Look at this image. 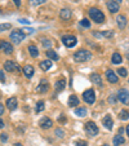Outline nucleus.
Masks as SVG:
<instances>
[{"instance_id": "obj_31", "label": "nucleus", "mask_w": 129, "mask_h": 146, "mask_svg": "<svg viewBox=\"0 0 129 146\" xmlns=\"http://www.w3.org/2000/svg\"><path fill=\"white\" fill-rule=\"evenodd\" d=\"M12 26H11V23H1L0 25V31H5V30H9Z\"/></svg>"}, {"instance_id": "obj_6", "label": "nucleus", "mask_w": 129, "mask_h": 146, "mask_svg": "<svg viewBox=\"0 0 129 146\" xmlns=\"http://www.w3.org/2000/svg\"><path fill=\"white\" fill-rule=\"evenodd\" d=\"M62 43L66 45L67 48H72L76 45V38L72 35H65L62 38Z\"/></svg>"}, {"instance_id": "obj_37", "label": "nucleus", "mask_w": 129, "mask_h": 146, "mask_svg": "<svg viewBox=\"0 0 129 146\" xmlns=\"http://www.w3.org/2000/svg\"><path fill=\"white\" fill-rule=\"evenodd\" d=\"M7 140H8V136H7L5 133H1V135H0V141H1V142H5Z\"/></svg>"}, {"instance_id": "obj_2", "label": "nucleus", "mask_w": 129, "mask_h": 146, "mask_svg": "<svg viewBox=\"0 0 129 146\" xmlns=\"http://www.w3.org/2000/svg\"><path fill=\"white\" fill-rule=\"evenodd\" d=\"M91 57H92L91 53L85 49H80L76 53H74V60L76 62H85V61H88Z\"/></svg>"}, {"instance_id": "obj_44", "label": "nucleus", "mask_w": 129, "mask_h": 146, "mask_svg": "<svg viewBox=\"0 0 129 146\" xmlns=\"http://www.w3.org/2000/svg\"><path fill=\"white\" fill-rule=\"evenodd\" d=\"M0 128H4V121L0 119Z\"/></svg>"}, {"instance_id": "obj_47", "label": "nucleus", "mask_w": 129, "mask_h": 146, "mask_svg": "<svg viewBox=\"0 0 129 146\" xmlns=\"http://www.w3.org/2000/svg\"><path fill=\"white\" fill-rule=\"evenodd\" d=\"M13 146H23V145H22V143H14Z\"/></svg>"}, {"instance_id": "obj_26", "label": "nucleus", "mask_w": 129, "mask_h": 146, "mask_svg": "<svg viewBox=\"0 0 129 146\" xmlns=\"http://www.w3.org/2000/svg\"><path fill=\"white\" fill-rule=\"evenodd\" d=\"M124 142H125V140H124V137L121 135H118V136L114 137V145L115 146H119V145H121V143H124Z\"/></svg>"}, {"instance_id": "obj_15", "label": "nucleus", "mask_w": 129, "mask_h": 146, "mask_svg": "<svg viewBox=\"0 0 129 146\" xmlns=\"http://www.w3.org/2000/svg\"><path fill=\"white\" fill-rule=\"evenodd\" d=\"M106 78H107V80H108L110 83H118V80H119L118 75H116L112 70H107L106 71Z\"/></svg>"}, {"instance_id": "obj_30", "label": "nucleus", "mask_w": 129, "mask_h": 146, "mask_svg": "<svg viewBox=\"0 0 129 146\" xmlns=\"http://www.w3.org/2000/svg\"><path fill=\"white\" fill-rule=\"evenodd\" d=\"M80 25H81L83 27H89V26H91V22H89V19L84 18V19H81V21H80Z\"/></svg>"}, {"instance_id": "obj_46", "label": "nucleus", "mask_w": 129, "mask_h": 146, "mask_svg": "<svg viewBox=\"0 0 129 146\" xmlns=\"http://www.w3.org/2000/svg\"><path fill=\"white\" fill-rule=\"evenodd\" d=\"M60 121H65V116H60Z\"/></svg>"}, {"instance_id": "obj_21", "label": "nucleus", "mask_w": 129, "mask_h": 146, "mask_svg": "<svg viewBox=\"0 0 129 146\" xmlns=\"http://www.w3.org/2000/svg\"><path fill=\"white\" fill-rule=\"evenodd\" d=\"M52 61L50 60H45V61H41L40 62V69L44 70V71H47V70H49L50 67H52Z\"/></svg>"}, {"instance_id": "obj_41", "label": "nucleus", "mask_w": 129, "mask_h": 146, "mask_svg": "<svg viewBox=\"0 0 129 146\" xmlns=\"http://www.w3.org/2000/svg\"><path fill=\"white\" fill-rule=\"evenodd\" d=\"M75 146H88V145H87L85 142H83V141H80V142H77Z\"/></svg>"}, {"instance_id": "obj_22", "label": "nucleus", "mask_w": 129, "mask_h": 146, "mask_svg": "<svg viewBox=\"0 0 129 146\" xmlns=\"http://www.w3.org/2000/svg\"><path fill=\"white\" fill-rule=\"evenodd\" d=\"M45 54H47L48 58H50V60H53V61H58V60H60V56H58L57 53H56L54 50H52V49H48Z\"/></svg>"}, {"instance_id": "obj_13", "label": "nucleus", "mask_w": 129, "mask_h": 146, "mask_svg": "<svg viewBox=\"0 0 129 146\" xmlns=\"http://www.w3.org/2000/svg\"><path fill=\"white\" fill-rule=\"evenodd\" d=\"M23 74H25V76L27 78V79H31V78L34 76V74H35V70H34V67L31 66V65H26V66L23 67Z\"/></svg>"}, {"instance_id": "obj_17", "label": "nucleus", "mask_w": 129, "mask_h": 146, "mask_svg": "<svg viewBox=\"0 0 129 146\" xmlns=\"http://www.w3.org/2000/svg\"><path fill=\"white\" fill-rule=\"evenodd\" d=\"M107 8H108V11H110L111 13H118L120 5H119L118 3H115V1H108V3H107Z\"/></svg>"}, {"instance_id": "obj_4", "label": "nucleus", "mask_w": 129, "mask_h": 146, "mask_svg": "<svg viewBox=\"0 0 129 146\" xmlns=\"http://www.w3.org/2000/svg\"><path fill=\"white\" fill-rule=\"evenodd\" d=\"M85 132L88 133V136L94 137L98 135V127L94 124V121H88V123H85Z\"/></svg>"}, {"instance_id": "obj_20", "label": "nucleus", "mask_w": 129, "mask_h": 146, "mask_svg": "<svg viewBox=\"0 0 129 146\" xmlns=\"http://www.w3.org/2000/svg\"><path fill=\"white\" fill-rule=\"evenodd\" d=\"M79 105V98H77V96H75V94H71V96L69 97V106L70 108H75V106Z\"/></svg>"}, {"instance_id": "obj_23", "label": "nucleus", "mask_w": 129, "mask_h": 146, "mask_svg": "<svg viewBox=\"0 0 129 146\" xmlns=\"http://www.w3.org/2000/svg\"><path fill=\"white\" fill-rule=\"evenodd\" d=\"M91 80L94 83V84H97V86L102 87V79H101V76H99L98 74H92V75H91Z\"/></svg>"}, {"instance_id": "obj_50", "label": "nucleus", "mask_w": 129, "mask_h": 146, "mask_svg": "<svg viewBox=\"0 0 129 146\" xmlns=\"http://www.w3.org/2000/svg\"><path fill=\"white\" fill-rule=\"evenodd\" d=\"M128 60H129V54H128Z\"/></svg>"}, {"instance_id": "obj_49", "label": "nucleus", "mask_w": 129, "mask_h": 146, "mask_svg": "<svg viewBox=\"0 0 129 146\" xmlns=\"http://www.w3.org/2000/svg\"><path fill=\"white\" fill-rule=\"evenodd\" d=\"M102 146H108V145H107V143H105V145H102Z\"/></svg>"}, {"instance_id": "obj_12", "label": "nucleus", "mask_w": 129, "mask_h": 146, "mask_svg": "<svg viewBox=\"0 0 129 146\" xmlns=\"http://www.w3.org/2000/svg\"><path fill=\"white\" fill-rule=\"evenodd\" d=\"M7 108L9 109L11 111H13V110H16L17 109V106H18V101H17V98L16 97H11V98H8L7 100Z\"/></svg>"}, {"instance_id": "obj_34", "label": "nucleus", "mask_w": 129, "mask_h": 146, "mask_svg": "<svg viewBox=\"0 0 129 146\" xmlns=\"http://www.w3.org/2000/svg\"><path fill=\"white\" fill-rule=\"evenodd\" d=\"M43 45H44L45 48H48V49H49L50 48V45H52V43H50V40H48V39H43Z\"/></svg>"}, {"instance_id": "obj_7", "label": "nucleus", "mask_w": 129, "mask_h": 146, "mask_svg": "<svg viewBox=\"0 0 129 146\" xmlns=\"http://www.w3.org/2000/svg\"><path fill=\"white\" fill-rule=\"evenodd\" d=\"M118 98L124 105H129V92L126 89H120L118 92Z\"/></svg>"}, {"instance_id": "obj_8", "label": "nucleus", "mask_w": 129, "mask_h": 146, "mask_svg": "<svg viewBox=\"0 0 129 146\" xmlns=\"http://www.w3.org/2000/svg\"><path fill=\"white\" fill-rule=\"evenodd\" d=\"M0 50L4 52L5 54H11V53H13V47H12V44L8 43V41L0 40Z\"/></svg>"}, {"instance_id": "obj_48", "label": "nucleus", "mask_w": 129, "mask_h": 146, "mask_svg": "<svg viewBox=\"0 0 129 146\" xmlns=\"http://www.w3.org/2000/svg\"><path fill=\"white\" fill-rule=\"evenodd\" d=\"M126 133H128V136H129V125L126 127Z\"/></svg>"}, {"instance_id": "obj_39", "label": "nucleus", "mask_w": 129, "mask_h": 146, "mask_svg": "<svg viewBox=\"0 0 129 146\" xmlns=\"http://www.w3.org/2000/svg\"><path fill=\"white\" fill-rule=\"evenodd\" d=\"M56 135H57L58 137H63V131L58 128V129H56Z\"/></svg>"}, {"instance_id": "obj_38", "label": "nucleus", "mask_w": 129, "mask_h": 146, "mask_svg": "<svg viewBox=\"0 0 129 146\" xmlns=\"http://www.w3.org/2000/svg\"><path fill=\"white\" fill-rule=\"evenodd\" d=\"M23 33H25V34H32V33H35V30H34V29H23Z\"/></svg>"}, {"instance_id": "obj_9", "label": "nucleus", "mask_w": 129, "mask_h": 146, "mask_svg": "<svg viewBox=\"0 0 129 146\" xmlns=\"http://www.w3.org/2000/svg\"><path fill=\"white\" fill-rule=\"evenodd\" d=\"M4 70H5V71H9V72L19 71V67L16 62H13V61H5V64H4Z\"/></svg>"}, {"instance_id": "obj_16", "label": "nucleus", "mask_w": 129, "mask_h": 146, "mask_svg": "<svg viewBox=\"0 0 129 146\" xmlns=\"http://www.w3.org/2000/svg\"><path fill=\"white\" fill-rule=\"evenodd\" d=\"M60 17L63 19V21H67V19L71 18V11H70V9H66V8L61 9V12H60Z\"/></svg>"}, {"instance_id": "obj_10", "label": "nucleus", "mask_w": 129, "mask_h": 146, "mask_svg": "<svg viewBox=\"0 0 129 146\" xmlns=\"http://www.w3.org/2000/svg\"><path fill=\"white\" fill-rule=\"evenodd\" d=\"M39 125H40L43 129H49V128H52L53 121L50 118H43L40 121H39Z\"/></svg>"}, {"instance_id": "obj_36", "label": "nucleus", "mask_w": 129, "mask_h": 146, "mask_svg": "<svg viewBox=\"0 0 129 146\" xmlns=\"http://www.w3.org/2000/svg\"><path fill=\"white\" fill-rule=\"evenodd\" d=\"M0 82H1V83H5V74H4L3 70H0Z\"/></svg>"}, {"instance_id": "obj_14", "label": "nucleus", "mask_w": 129, "mask_h": 146, "mask_svg": "<svg viewBox=\"0 0 129 146\" xmlns=\"http://www.w3.org/2000/svg\"><path fill=\"white\" fill-rule=\"evenodd\" d=\"M102 123H103V125L107 128L108 131L112 129V125H114V121H112V118H111L110 115H106L103 119H102Z\"/></svg>"}, {"instance_id": "obj_1", "label": "nucleus", "mask_w": 129, "mask_h": 146, "mask_svg": "<svg viewBox=\"0 0 129 146\" xmlns=\"http://www.w3.org/2000/svg\"><path fill=\"white\" fill-rule=\"evenodd\" d=\"M89 16L97 23H103L105 22V14L99 11L98 8H91L89 9Z\"/></svg>"}, {"instance_id": "obj_35", "label": "nucleus", "mask_w": 129, "mask_h": 146, "mask_svg": "<svg viewBox=\"0 0 129 146\" xmlns=\"http://www.w3.org/2000/svg\"><path fill=\"white\" fill-rule=\"evenodd\" d=\"M30 1H31V4H32V5H39V4L45 3L47 0H30Z\"/></svg>"}, {"instance_id": "obj_28", "label": "nucleus", "mask_w": 129, "mask_h": 146, "mask_svg": "<svg viewBox=\"0 0 129 146\" xmlns=\"http://www.w3.org/2000/svg\"><path fill=\"white\" fill-rule=\"evenodd\" d=\"M75 115L80 116V118L85 116V115H87V109H85V108H77L76 110H75Z\"/></svg>"}, {"instance_id": "obj_19", "label": "nucleus", "mask_w": 129, "mask_h": 146, "mask_svg": "<svg viewBox=\"0 0 129 146\" xmlns=\"http://www.w3.org/2000/svg\"><path fill=\"white\" fill-rule=\"evenodd\" d=\"M65 87H66V80H65V79H60L58 82H56L54 88H56V91H57V92L63 91V89H65Z\"/></svg>"}, {"instance_id": "obj_25", "label": "nucleus", "mask_w": 129, "mask_h": 146, "mask_svg": "<svg viewBox=\"0 0 129 146\" xmlns=\"http://www.w3.org/2000/svg\"><path fill=\"white\" fill-rule=\"evenodd\" d=\"M28 53H30L31 57L36 58L39 56V49L35 47V45H30V47H28Z\"/></svg>"}, {"instance_id": "obj_18", "label": "nucleus", "mask_w": 129, "mask_h": 146, "mask_svg": "<svg viewBox=\"0 0 129 146\" xmlns=\"http://www.w3.org/2000/svg\"><path fill=\"white\" fill-rule=\"evenodd\" d=\"M116 22H118V26H119V29H125V26H126V18H125V16H118V18H116Z\"/></svg>"}, {"instance_id": "obj_5", "label": "nucleus", "mask_w": 129, "mask_h": 146, "mask_svg": "<svg viewBox=\"0 0 129 146\" xmlns=\"http://www.w3.org/2000/svg\"><path fill=\"white\" fill-rule=\"evenodd\" d=\"M83 98H84V101L87 102V104H89V105L94 104V101H96V94H94V91L93 89H87V91L83 93Z\"/></svg>"}, {"instance_id": "obj_45", "label": "nucleus", "mask_w": 129, "mask_h": 146, "mask_svg": "<svg viewBox=\"0 0 129 146\" xmlns=\"http://www.w3.org/2000/svg\"><path fill=\"white\" fill-rule=\"evenodd\" d=\"M111 1H115V3H118V4H120L123 0H111Z\"/></svg>"}, {"instance_id": "obj_24", "label": "nucleus", "mask_w": 129, "mask_h": 146, "mask_svg": "<svg viewBox=\"0 0 129 146\" xmlns=\"http://www.w3.org/2000/svg\"><path fill=\"white\" fill-rule=\"evenodd\" d=\"M111 61H112V64H114V65H119V64H121V61H123V58H121L120 53L115 52V53L112 54V58H111Z\"/></svg>"}, {"instance_id": "obj_29", "label": "nucleus", "mask_w": 129, "mask_h": 146, "mask_svg": "<svg viewBox=\"0 0 129 146\" xmlns=\"http://www.w3.org/2000/svg\"><path fill=\"white\" fill-rule=\"evenodd\" d=\"M119 118H120L121 120H128V119H129V111L121 110L120 114H119Z\"/></svg>"}, {"instance_id": "obj_32", "label": "nucleus", "mask_w": 129, "mask_h": 146, "mask_svg": "<svg viewBox=\"0 0 129 146\" xmlns=\"http://www.w3.org/2000/svg\"><path fill=\"white\" fill-rule=\"evenodd\" d=\"M118 74L120 75V76H126V74H128V71H126V69H124V67H120V69L118 70Z\"/></svg>"}, {"instance_id": "obj_27", "label": "nucleus", "mask_w": 129, "mask_h": 146, "mask_svg": "<svg viewBox=\"0 0 129 146\" xmlns=\"http://www.w3.org/2000/svg\"><path fill=\"white\" fill-rule=\"evenodd\" d=\"M45 109V102L44 101H39L35 106V111L36 113H41V111Z\"/></svg>"}, {"instance_id": "obj_40", "label": "nucleus", "mask_w": 129, "mask_h": 146, "mask_svg": "<svg viewBox=\"0 0 129 146\" xmlns=\"http://www.w3.org/2000/svg\"><path fill=\"white\" fill-rule=\"evenodd\" d=\"M18 22H21V23H25V25H28V23H30V21H28V19L19 18V19H18Z\"/></svg>"}, {"instance_id": "obj_33", "label": "nucleus", "mask_w": 129, "mask_h": 146, "mask_svg": "<svg viewBox=\"0 0 129 146\" xmlns=\"http://www.w3.org/2000/svg\"><path fill=\"white\" fill-rule=\"evenodd\" d=\"M101 35L103 36V38H112V31H102Z\"/></svg>"}, {"instance_id": "obj_43", "label": "nucleus", "mask_w": 129, "mask_h": 146, "mask_svg": "<svg viewBox=\"0 0 129 146\" xmlns=\"http://www.w3.org/2000/svg\"><path fill=\"white\" fill-rule=\"evenodd\" d=\"M13 1H14V4H16L17 7H19V5H21V0H13Z\"/></svg>"}, {"instance_id": "obj_42", "label": "nucleus", "mask_w": 129, "mask_h": 146, "mask_svg": "<svg viewBox=\"0 0 129 146\" xmlns=\"http://www.w3.org/2000/svg\"><path fill=\"white\" fill-rule=\"evenodd\" d=\"M3 114H4V106L0 104V115H3Z\"/></svg>"}, {"instance_id": "obj_3", "label": "nucleus", "mask_w": 129, "mask_h": 146, "mask_svg": "<svg viewBox=\"0 0 129 146\" xmlns=\"http://www.w3.org/2000/svg\"><path fill=\"white\" fill-rule=\"evenodd\" d=\"M25 38H26V34L23 33L22 30L16 29V30H13L11 33V40L13 41V43H16V44H19V43H21Z\"/></svg>"}, {"instance_id": "obj_11", "label": "nucleus", "mask_w": 129, "mask_h": 146, "mask_svg": "<svg viewBox=\"0 0 129 146\" xmlns=\"http://www.w3.org/2000/svg\"><path fill=\"white\" fill-rule=\"evenodd\" d=\"M48 89H49V84L47 80H41L40 84L36 87V92H39V93H47Z\"/></svg>"}]
</instances>
